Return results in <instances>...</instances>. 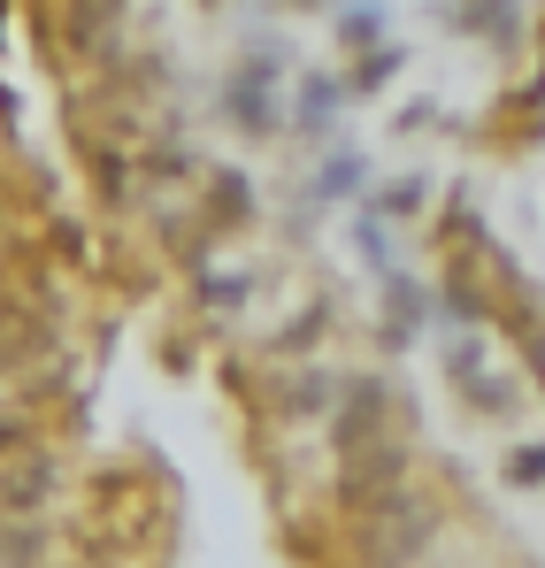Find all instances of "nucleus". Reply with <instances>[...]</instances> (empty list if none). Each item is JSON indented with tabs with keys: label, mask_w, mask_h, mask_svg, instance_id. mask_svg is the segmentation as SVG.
Wrapping results in <instances>:
<instances>
[]
</instances>
